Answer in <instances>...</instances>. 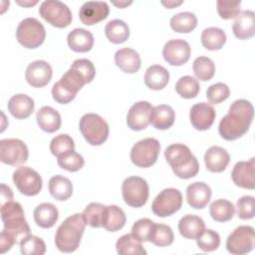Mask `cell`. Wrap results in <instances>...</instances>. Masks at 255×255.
I'll return each mask as SVG.
<instances>
[{
  "label": "cell",
  "instance_id": "35",
  "mask_svg": "<svg viewBox=\"0 0 255 255\" xmlns=\"http://www.w3.org/2000/svg\"><path fill=\"white\" fill-rule=\"evenodd\" d=\"M106 37L114 44L126 42L129 37V28L126 22L120 19H114L107 23L105 27Z\"/></svg>",
  "mask_w": 255,
  "mask_h": 255
},
{
  "label": "cell",
  "instance_id": "15",
  "mask_svg": "<svg viewBox=\"0 0 255 255\" xmlns=\"http://www.w3.org/2000/svg\"><path fill=\"white\" fill-rule=\"evenodd\" d=\"M190 54V46L183 39L169 40L162 49L163 59L171 66H181L185 64L189 60Z\"/></svg>",
  "mask_w": 255,
  "mask_h": 255
},
{
  "label": "cell",
  "instance_id": "51",
  "mask_svg": "<svg viewBox=\"0 0 255 255\" xmlns=\"http://www.w3.org/2000/svg\"><path fill=\"white\" fill-rule=\"evenodd\" d=\"M71 68L77 70L86 79L87 83H91L96 76V68L88 59L75 60L71 65Z\"/></svg>",
  "mask_w": 255,
  "mask_h": 255
},
{
  "label": "cell",
  "instance_id": "26",
  "mask_svg": "<svg viewBox=\"0 0 255 255\" xmlns=\"http://www.w3.org/2000/svg\"><path fill=\"white\" fill-rule=\"evenodd\" d=\"M205 223L203 219L197 215L186 214L180 218L178 222V230L181 236L186 239L196 240L204 231Z\"/></svg>",
  "mask_w": 255,
  "mask_h": 255
},
{
  "label": "cell",
  "instance_id": "17",
  "mask_svg": "<svg viewBox=\"0 0 255 255\" xmlns=\"http://www.w3.org/2000/svg\"><path fill=\"white\" fill-rule=\"evenodd\" d=\"M152 106L146 101H139L133 104L127 115V125L132 130H142L149 124V117Z\"/></svg>",
  "mask_w": 255,
  "mask_h": 255
},
{
  "label": "cell",
  "instance_id": "5",
  "mask_svg": "<svg viewBox=\"0 0 255 255\" xmlns=\"http://www.w3.org/2000/svg\"><path fill=\"white\" fill-rule=\"evenodd\" d=\"M52 88L53 99L59 104H68L72 102L78 92L88 84L86 79L75 69L70 68Z\"/></svg>",
  "mask_w": 255,
  "mask_h": 255
},
{
  "label": "cell",
  "instance_id": "49",
  "mask_svg": "<svg viewBox=\"0 0 255 255\" xmlns=\"http://www.w3.org/2000/svg\"><path fill=\"white\" fill-rule=\"evenodd\" d=\"M240 6L241 1H225V0H218L216 2L217 12L222 19L228 20L235 18L240 13Z\"/></svg>",
  "mask_w": 255,
  "mask_h": 255
},
{
  "label": "cell",
  "instance_id": "16",
  "mask_svg": "<svg viewBox=\"0 0 255 255\" xmlns=\"http://www.w3.org/2000/svg\"><path fill=\"white\" fill-rule=\"evenodd\" d=\"M53 75L51 65L43 60H37L28 65L25 72L27 83L34 88H43L49 84Z\"/></svg>",
  "mask_w": 255,
  "mask_h": 255
},
{
  "label": "cell",
  "instance_id": "50",
  "mask_svg": "<svg viewBox=\"0 0 255 255\" xmlns=\"http://www.w3.org/2000/svg\"><path fill=\"white\" fill-rule=\"evenodd\" d=\"M255 214V199L253 196L244 195L237 200V216L240 219H252Z\"/></svg>",
  "mask_w": 255,
  "mask_h": 255
},
{
  "label": "cell",
  "instance_id": "37",
  "mask_svg": "<svg viewBox=\"0 0 255 255\" xmlns=\"http://www.w3.org/2000/svg\"><path fill=\"white\" fill-rule=\"evenodd\" d=\"M116 249L120 255H145L146 251L131 234H125L121 236L117 243Z\"/></svg>",
  "mask_w": 255,
  "mask_h": 255
},
{
  "label": "cell",
  "instance_id": "34",
  "mask_svg": "<svg viewBox=\"0 0 255 255\" xmlns=\"http://www.w3.org/2000/svg\"><path fill=\"white\" fill-rule=\"evenodd\" d=\"M200 40L205 49L209 51L220 50L226 43V34L218 27H208L202 31Z\"/></svg>",
  "mask_w": 255,
  "mask_h": 255
},
{
  "label": "cell",
  "instance_id": "44",
  "mask_svg": "<svg viewBox=\"0 0 255 255\" xmlns=\"http://www.w3.org/2000/svg\"><path fill=\"white\" fill-rule=\"evenodd\" d=\"M106 206L99 202H92L90 203L84 210V216L86 218L87 224L91 227L99 228L103 225L104 213H105Z\"/></svg>",
  "mask_w": 255,
  "mask_h": 255
},
{
  "label": "cell",
  "instance_id": "45",
  "mask_svg": "<svg viewBox=\"0 0 255 255\" xmlns=\"http://www.w3.org/2000/svg\"><path fill=\"white\" fill-rule=\"evenodd\" d=\"M75 149V142L73 138L67 133H60L52 138L50 142V150L53 155L59 156L69 150Z\"/></svg>",
  "mask_w": 255,
  "mask_h": 255
},
{
  "label": "cell",
  "instance_id": "12",
  "mask_svg": "<svg viewBox=\"0 0 255 255\" xmlns=\"http://www.w3.org/2000/svg\"><path fill=\"white\" fill-rule=\"evenodd\" d=\"M254 228L248 225H241L235 228L227 237L226 249L234 255L249 253L254 248Z\"/></svg>",
  "mask_w": 255,
  "mask_h": 255
},
{
  "label": "cell",
  "instance_id": "8",
  "mask_svg": "<svg viewBox=\"0 0 255 255\" xmlns=\"http://www.w3.org/2000/svg\"><path fill=\"white\" fill-rule=\"evenodd\" d=\"M159 150L160 144L156 138H143L134 143L133 146L131 147L130 160L134 165L138 167H150L156 162Z\"/></svg>",
  "mask_w": 255,
  "mask_h": 255
},
{
  "label": "cell",
  "instance_id": "43",
  "mask_svg": "<svg viewBox=\"0 0 255 255\" xmlns=\"http://www.w3.org/2000/svg\"><path fill=\"white\" fill-rule=\"evenodd\" d=\"M20 250L23 255H43L46 252V244L42 238L29 234L21 240Z\"/></svg>",
  "mask_w": 255,
  "mask_h": 255
},
{
  "label": "cell",
  "instance_id": "33",
  "mask_svg": "<svg viewBox=\"0 0 255 255\" xmlns=\"http://www.w3.org/2000/svg\"><path fill=\"white\" fill-rule=\"evenodd\" d=\"M48 186L51 195L60 201L69 199L73 194V184L71 180L60 174L52 176Z\"/></svg>",
  "mask_w": 255,
  "mask_h": 255
},
{
  "label": "cell",
  "instance_id": "18",
  "mask_svg": "<svg viewBox=\"0 0 255 255\" xmlns=\"http://www.w3.org/2000/svg\"><path fill=\"white\" fill-rule=\"evenodd\" d=\"M216 113L211 104L204 102L193 105L189 112V120L197 130H206L214 123Z\"/></svg>",
  "mask_w": 255,
  "mask_h": 255
},
{
  "label": "cell",
  "instance_id": "4",
  "mask_svg": "<svg viewBox=\"0 0 255 255\" xmlns=\"http://www.w3.org/2000/svg\"><path fill=\"white\" fill-rule=\"evenodd\" d=\"M1 219L4 225L3 230L14 239L16 244H20L21 240L30 234V227L19 202L11 200L1 205Z\"/></svg>",
  "mask_w": 255,
  "mask_h": 255
},
{
  "label": "cell",
  "instance_id": "9",
  "mask_svg": "<svg viewBox=\"0 0 255 255\" xmlns=\"http://www.w3.org/2000/svg\"><path fill=\"white\" fill-rule=\"evenodd\" d=\"M148 184L142 177L128 176L122 184L124 201L130 207L143 206L148 199Z\"/></svg>",
  "mask_w": 255,
  "mask_h": 255
},
{
  "label": "cell",
  "instance_id": "48",
  "mask_svg": "<svg viewBox=\"0 0 255 255\" xmlns=\"http://www.w3.org/2000/svg\"><path fill=\"white\" fill-rule=\"evenodd\" d=\"M230 96V90L226 84L216 83L211 85L206 91V98L212 105L220 104Z\"/></svg>",
  "mask_w": 255,
  "mask_h": 255
},
{
  "label": "cell",
  "instance_id": "22",
  "mask_svg": "<svg viewBox=\"0 0 255 255\" xmlns=\"http://www.w3.org/2000/svg\"><path fill=\"white\" fill-rule=\"evenodd\" d=\"M232 31L236 38L246 40L255 34V13L251 10H244L236 17L232 25Z\"/></svg>",
  "mask_w": 255,
  "mask_h": 255
},
{
  "label": "cell",
  "instance_id": "28",
  "mask_svg": "<svg viewBox=\"0 0 255 255\" xmlns=\"http://www.w3.org/2000/svg\"><path fill=\"white\" fill-rule=\"evenodd\" d=\"M36 120L40 128L49 133L57 131L62 123L59 112L49 106H44L39 109L36 115Z\"/></svg>",
  "mask_w": 255,
  "mask_h": 255
},
{
  "label": "cell",
  "instance_id": "42",
  "mask_svg": "<svg viewBox=\"0 0 255 255\" xmlns=\"http://www.w3.org/2000/svg\"><path fill=\"white\" fill-rule=\"evenodd\" d=\"M57 162L59 166L65 170L75 172L80 170L84 164H85V159L84 157L76 152L75 150H69L57 157Z\"/></svg>",
  "mask_w": 255,
  "mask_h": 255
},
{
  "label": "cell",
  "instance_id": "3",
  "mask_svg": "<svg viewBox=\"0 0 255 255\" xmlns=\"http://www.w3.org/2000/svg\"><path fill=\"white\" fill-rule=\"evenodd\" d=\"M164 156L173 173L179 178H191L199 171L197 158L192 154L189 147L183 143L168 145L164 150Z\"/></svg>",
  "mask_w": 255,
  "mask_h": 255
},
{
  "label": "cell",
  "instance_id": "40",
  "mask_svg": "<svg viewBox=\"0 0 255 255\" xmlns=\"http://www.w3.org/2000/svg\"><path fill=\"white\" fill-rule=\"evenodd\" d=\"M195 77L200 81H209L215 74V65L211 59L204 56L197 57L192 64Z\"/></svg>",
  "mask_w": 255,
  "mask_h": 255
},
{
  "label": "cell",
  "instance_id": "2",
  "mask_svg": "<svg viewBox=\"0 0 255 255\" xmlns=\"http://www.w3.org/2000/svg\"><path fill=\"white\" fill-rule=\"evenodd\" d=\"M86 225L84 213H76L67 217L56 231V247L64 253L76 251L80 245Z\"/></svg>",
  "mask_w": 255,
  "mask_h": 255
},
{
  "label": "cell",
  "instance_id": "41",
  "mask_svg": "<svg viewBox=\"0 0 255 255\" xmlns=\"http://www.w3.org/2000/svg\"><path fill=\"white\" fill-rule=\"evenodd\" d=\"M175 91L184 99H193L200 91L199 82L191 76H183L176 82Z\"/></svg>",
  "mask_w": 255,
  "mask_h": 255
},
{
  "label": "cell",
  "instance_id": "27",
  "mask_svg": "<svg viewBox=\"0 0 255 255\" xmlns=\"http://www.w3.org/2000/svg\"><path fill=\"white\" fill-rule=\"evenodd\" d=\"M67 42L73 51L85 53L92 50L94 46V36L86 29L76 28L68 34Z\"/></svg>",
  "mask_w": 255,
  "mask_h": 255
},
{
  "label": "cell",
  "instance_id": "32",
  "mask_svg": "<svg viewBox=\"0 0 255 255\" xmlns=\"http://www.w3.org/2000/svg\"><path fill=\"white\" fill-rule=\"evenodd\" d=\"M126 221V214L121 207L113 204L106 206L102 227L110 232H116L125 226Z\"/></svg>",
  "mask_w": 255,
  "mask_h": 255
},
{
  "label": "cell",
  "instance_id": "29",
  "mask_svg": "<svg viewBox=\"0 0 255 255\" xmlns=\"http://www.w3.org/2000/svg\"><path fill=\"white\" fill-rule=\"evenodd\" d=\"M175 120V113L170 106L158 105L151 111L149 124L157 129H167L172 127Z\"/></svg>",
  "mask_w": 255,
  "mask_h": 255
},
{
  "label": "cell",
  "instance_id": "46",
  "mask_svg": "<svg viewBox=\"0 0 255 255\" xmlns=\"http://www.w3.org/2000/svg\"><path fill=\"white\" fill-rule=\"evenodd\" d=\"M199 249L204 252H211L216 250L220 245V236L216 231L211 229H204L202 234L196 239Z\"/></svg>",
  "mask_w": 255,
  "mask_h": 255
},
{
  "label": "cell",
  "instance_id": "13",
  "mask_svg": "<svg viewBox=\"0 0 255 255\" xmlns=\"http://www.w3.org/2000/svg\"><path fill=\"white\" fill-rule=\"evenodd\" d=\"M13 182L17 189L24 195H37L43 186L42 177L29 166H20L13 172Z\"/></svg>",
  "mask_w": 255,
  "mask_h": 255
},
{
  "label": "cell",
  "instance_id": "55",
  "mask_svg": "<svg viewBox=\"0 0 255 255\" xmlns=\"http://www.w3.org/2000/svg\"><path fill=\"white\" fill-rule=\"evenodd\" d=\"M17 3L19 4V5H22V6H33V5H35V4H37L38 3V1H34V2H21V1H17Z\"/></svg>",
  "mask_w": 255,
  "mask_h": 255
},
{
  "label": "cell",
  "instance_id": "24",
  "mask_svg": "<svg viewBox=\"0 0 255 255\" xmlns=\"http://www.w3.org/2000/svg\"><path fill=\"white\" fill-rule=\"evenodd\" d=\"M9 113L18 120L27 119L34 112L35 104L31 97L24 94H17L10 98L7 105Z\"/></svg>",
  "mask_w": 255,
  "mask_h": 255
},
{
  "label": "cell",
  "instance_id": "54",
  "mask_svg": "<svg viewBox=\"0 0 255 255\" xmlns=\"http://www.w3.org/2000/svg\"><path fill=\"white\" fill-rule=\"evenodd\" d=\"M183 3V1H161V4L162 5H164L165 7H167V8H169V9H171V8H174L175 6H178V5H180V4H182Z\"/></svg>",
  "mask_w": 255,
  "mask_h": 255
},
{
  "label": "cell",
  "instance_id": "21",
  "mask_svg": "<svg viewBox=\"0 0 255 255\" xmlns=\"http://www.w3.org/2000/svg\"><path fill=\"white\" fill-rule=\"evenodd\" d=\"M211 198V189L209 185L202 181H196L189 184L186 188L187 203L195 209L204 208Z\"/></svg>",
  "mask_w": 255,
  "mask_h": 255
},
{
  "label": "cell",
  "instance_id": "20",
  "mask_svg": "<svg viewBox=\"0 0 255 255\" xmlns=\"http://www.w3.org/2000/svg\"><path fill=\"white\" fill-rule=\"evenodd\" d=\"M231 178L233 182L245 189L255 188V158L252 157L248 161H238L234 165Z\"/></svg>",
  "mask_w": 255,
  "mask_h": 255
},
{
  "label": "cell",
  "instance_id": "52",
  "mask_svg": "<svg viewBox=\"0 0 255 255\" xmlns=\"http://www.w3.org/2000/svg\"><path fill=\"white\" fill-rule=\"evenodd\" d=\"M14 244H16L14 239L5 230H2L0 236V252L5 253L9 251Z\"/></svg>",
  "mask_w": 255,
  "mask_h": 255
},
{
  "label": "cell",
  "instance_id": "39",
  "mask_svg": "<svg viewBox=\"0 0 255 255\" xmlns=\"http://www.w3.org/2000/svg\"><path fill=\"white\" fill-rule=\"evenodd\" d=\"M174 239L172 229L165 224L154 223L149 236V241L159 247H165L172 244Z\"/></svg>",
  "mask_w": 255,
  "mask_h": 255
},
{
  "label": "cell",
  "instance_id": "36",
  "mask_svg": "<svg viewBox=\"0 0 255 255\" xmlns=\"http://www.w3.org/2000/svg\"><path fill=\"white\" fill-rule=\"evenodd\" d=\"M235 213L233 203L227 199H217L209 206V214L211 218L217 222H226L232 219Z\"/></svg>",
  "mask_w": 255,
  "mask_h": 255
},
{
  "label": "cell",
  "instance_id": "38",
  "mask_svg": "<svg viewBox=\"0 0 255 255\" xmlns=\"http://www.w3.org/2000/svg\"><path fill=\"white\" fill-rule=\"evenodd\" d=\"M197 26V18L191 12H180L170 19V27L177 33H189Z\"/></svg>",
  "mask_w": 255,
  "mask_h": 255
},
{
  "label": "cell",
  "instance_id": "10",
  "mask_svg": "<svg viewBox=\"0 0 255 255\" xmlns=\"http://www.w3.org/2000/svg\"><path fill=\"white\" fill-rule=\"evenodd\" d=\"M40 16L49 24L57 28H65L72 22L70 8L59 0L43 1L39 8Z\"/></svg>",
  "mask_w": 255,
  "mask_h": 255
},
{
  "label": "cell",
  "instance_id": "56",
  "mask_svg": "<svg viewBox=\"0 0 255 255\" xmlns=\"http://www.w3.org/2000/svg\"><path fill=\"white\" fill-rule=\"evenodd\" d=\"M113 4L122 8V7H125V6H128V5L131 4V2H119V3L118 2H113Z\"/></svg>",
  "mask_w": 255,
  "mask_h": 255
},
{
  "label": "cell",
  "instance_id": "11",
  "mask_svg": "<svg viewBox=\"0 0 255 255\" xmlns=\"http://www.w3.org/2000/svg\"><path fill=\"white\" fill-rule=\"evenodd\" d=\"M182 205V194L176 188H165L161 190L151 203V210L159 217L170 216L177 212Z\"/></svg>",
  "mask_w": 255,
  "mask_h": 255
},
{
  "label": "cell",
  "instance_id": "31",
  "mask_svg": "<svg viewBox=\"0 0 255 255\" xmlns=\"http://www.w3.org/2000/svg\"><path fill=\"white\" fill-rule=\"evenodd\" d=\"M168 81L169 73L161 65H151L145 71L144 84L151 90H162L167 85Z\"/></svg>",
  "mask_w": 255,
  "mask_h": 255
},
{
  "label": "cell",
  "instance_id": "19",
  "mask_svg": "<svg viewBox=\"0 0 255 255\" xmlns=\"http://www.w3.org/2000/svg\"><path fill=\"white\" fill-rule=\"evenodd\" d=\"M110 13L109 5L104 1L85 2L79 10L81 22L87 26H92L105 20Z\"/></svg>",
  "mask_w": 255,
  "mask_h": 255
},
{
  "label": "cell",
  "instance_id": "53",
  "mask_svg": "<svg viewBox=\"0 0 255 255\" xmlns=\"http://www.w3.org/2000/svg\"><path fill=\"white\" fill-rule=\"evenodd\" d=\"M0 188H1V205L5 204L8 201L13 200V192L8 185L1 183Z\"/></svg>",
  "mask_w": 255,
  "mask_h": 255
},
{
  "label": "cell",
  "instance_id": "6",
  "mask_svg": "<svg viewBox=\"0 0 255 255\" xmlns=\"http://www.w3.org/2000/svg\"><path fill=\"white\" fill-rule=\"evenodd\" d=\"M79 128L82 135L91 145H101L109 136L108 123L97 114L84 115L79 123Z\"/></svg>",
  "mask_w": 255,
  "mask_h": 255
},
{
  "label": "cell",
  "instance_id": "1",
  "mask_svg": "<svg viewBox=\"0 0 255 255\" xmlns=\"http://www.w3.org/2000/svg\"><path fill=\"white\" fill-rule=\"evenodd\" d=\"M253 117L254 108L249 101L244 99L234 101L228 113L219 123V134L226 140H235L241 137L248 131Z\"/></svg>",
  "mask_w": 255,
  "mask_h": 255
},
{
  "label": "cell",
  "instance_id": "14",
  "mask_svg": "<svg viewBox=\"0 0 255 255\" xmlns=\"http://www.w3.org/2000/svg\"><path fill=\"white\" fill-rule=\"evenodd\" d=\"M28 147L19 138H4L0 140V160L12 166L23 164L28 159Z\"/></svg>",
  "mask_w": 255,
  "mask_h": 255
},
{
  "label": "cell",
  "instance_id": "25",
  "mask_svg": "<svg viewBox=\"0 0 255 255\" xmlns=\"http://www.w3.org/2000/svg\"><path fill=\"white\" fill-rule=\"evenodd\" d=\"M116 65L127 74L136 73L141 65L138 53L130 48H123L115 54Z\"/></svg>",
  "mask_w": 255,
  "mask_h": 255
},
{
  "label": "cell",
  "instance_id": "30",
  "mask_svg": "<svg viewBox=\"0 0 255 255\" xmlns=\"http://www.w3.org/2000/svg\"><path fill=\"white\" fill-rule=\"evenodd\" d=\"M33 215L38 226L41 228H51L59 218V211L53 203L43 202L34 209Z\"/></svg>",
  "mask_w": 255,
  "mask_h": 255
},
{
  "label": "cell",
  "instance_id": "7",
  "mask_svg": "<svg viewBox=\"0 0 255 255\" xmlns=\"http://www.w3.org/2000/svg\"><path fill=\"white\" fill-rule=\"evenodd\" d=\"M16 38L23 47L35 49L43 44L46 38V31L38 19L29 17L19 23L16 29Z\"/></svg>",
  "mask_w": 255,
  "mask_h": 255
},
{
  "label": "cell",
  "instance_id": "23",
  "mask_svg": "<svg viewBox=\"0 0 255 255\" xmlns=\"http://www.w3.org/2000/svg\"><path fill=\"white\" fill-rule=\"evenodd\" d=\"M206 168L211 172H222L230 162V155L221 146H210L204 154Z\"/></svg>",
  "mask_w": 255,
  "mask_h": 255
},
{
  "label": "cell",
  "instance_id": "47",
  "mask_svg": "<svg viewBox=\"0 0 255 255\" xmlns=\"http://www.w3.org/2000/svg\"><path fill=\"white\" fill-rule=\"evenodd\" d=\"M153 224L154 222L148 218H140L133 223L130 234L139 242L149 241Z\"/></svg>",
  "mask_w": 255,
  "mask_h": 255
}]
</instances>
